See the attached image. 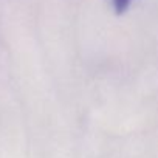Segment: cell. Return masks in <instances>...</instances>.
Returning <instances> with one entry per match:
<instances>
[{"label":"cell","mask_w":158,"mask_h":158,"mask_svg":"<svg viewBox=\"0 0 158 158\" xmlns=\"http://www.w3.org/2000/svg\"><path fill=\"white\" fill-rule=\"evenodd\" d=\"M112 2H113V8H115L116 14H123V13H126V10L130 6L133 0H112Z\"/></svg>","instance_id":"1"}]
</instances>
